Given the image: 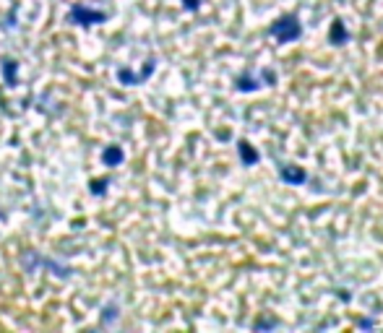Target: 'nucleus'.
I'll return each instance as SVG.
<instances>
[{"label":"nucleus","instance_id":"nucleus-9","mask_svg":"<svg viewBox=\"0 0 383 333\" xmlns=\"http://www.w3.org/2000/svg\"><path fill=\"white\" fill-rule=\"evenodd\" d=\"M105 185H107V180H97V182H94V188H91V193H94V196L105 193Z\"/></svg>","mask_w":383,"mask_h":333},{"label":"nucleus","instance_id":"nucleus-10","mask_svg":"<svg viewBox=\"0 0 383 333\" xmlns=\"http://www.w3.org/2000/svg\"><path fill=\"white\" fill-rule=\"evenodd\" d=\"M183 6L188 8V11H198V8H201V0H183Z\"/></svg>","mask_w":383,"mask_h":333},{"label":"nucleus","instance_id":"nucleus-8","mask_svg":"<svg viewBox=\"0 0 383 333\" xmlns=\"http://www.w3.org/2000/svg\"><path fill=\"white\" fill-rule=\"evenodd\" d=\"M274 326H279V320H263V318H258L253 323V331H261V328H274Z\"/></svg>","mask_w":383,"mask_h":333},{"label":"nucleus","instance_id":"nucleus-4","mask_svg":"<svg viewBox=\"0 0 383 333\" xmlns=\"http://www.w3.org/2000/svg\"><path fill=\"white\" fill-rule=\"evenodd\" d=\"M329 42L331 45H344V42H349V31H347L344 21L342 18H334V23H331V31H329Z\"/></svg>","mask_w":383,"mask_h":333},{"label":"nucleus","instance_id":"nucleus-2","mask_svg":"<svg viewBox=\"0 0 383 333\" xmlns=\"http://www.w3.org/2000/svg\"><path fill=\"white\" fill-rule=\"evenodd\" d=\"M279 177H282L287 185H302V182L308 180V172L297 164H282L279 166Z\"/></svg>","mask_w":383,"mask_h":333},{"label":"nucleus","instance_id":"nucleus-6","mask_svg":"<svg viewBox=\"0 0 383 333\" xmlns=\"http://www.w3.org/2000/svg\"><path fill=\"white\" fill-rule=\"evenodd\" d=\"M258 86H261V83L255 81L250 73H242V76L238 78V83H235V89H238V91H255Z\"/></svg>","mask_w":383,"mask_h":333},{"label":"nucleus","instance_id":"nucleus-5","mask_svg":"<svg viewBox=\"0 0 383 333\" xmlns=\"http://www.w3.org/2000/svg\"><path fill=\"white\" fill-rule=\"evenodd\" d=\"M238 154H240L242 166H253V164H258V152H255V149L248 144V141H240V144H238Z\"/></svg>","mask_w":383,"mask_h":333},{"label":"nucleus","instance_id":"nucleus-3","mask_svg":"<svg viewBox=\"0 0 383 333\" xmlns=\"http://www.w3.org/2000/svg\"><path fill=\"white\" fill-rule=\"evenodd\" d=\"M73 18L78 23H99V21H105V14H99V11H89V8H83V6H73Z\"/></svg>","mask_w":383,"mask_h":333},{"label":"nucleus","instance_id":"nucleus-7","mask_svg":"<svg viewBox=\"0 0 383 333\" xmlns=\"http://www.w3.org/2000/svg\"><path fill=\"white\" fill-rule=\"evenodd\" d=\"M105 162H107V166H118L123 162V152L118 146H110L105 152Z\"/></svg>","mask_w":383,"mask_h":333},{"label":"nucleus","instance_id":"nucleus-1","mask_svg":"<svg viewBox=\"0 0 383 333\" xmlns=\"http://www.w3.org/2000/svg\"><path fill=\"white\" fill-rule=\"evenodd\" d=\"M269 34L274 39H279V42H295V39H300V34H302V23L297 21L295 14H287L271 23Z\"/></svg>","mask_w":383,"mask_h":333},{"label":"nucleus","instance_id":"nucleus-11","mask_svg":"<svg viewBox=\"0 0 383 333\" xmlns=\"http://www.w3.org/2000/svg\"><path fill=\"white\" fill-rule=\"evenodd\" d=\"M357 326H360V328H373V326H376V323H373V320H360Z\"/></svg>","mask_w":383,"mask_h":333}]
</instances>
